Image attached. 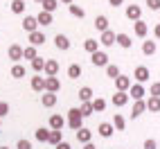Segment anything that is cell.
Returning <instances> with one entry per match:
<instances>
[{
  "mask_svg": "<svg viewBox=\"0 0 160 149\" xmlns=\"http://www.w3.org/2000/svg\"><path fill=\"white\" fill-rule=\"evenodd\" d=\"M68 126H70L72 131H79L81 126H83V115H81V111L77 109V106L68 111Z\"/></svg>",
  "mask_w": 160,
  "mask_h": 149,
  "instance_id": "6da1fadb",
  "label": "cell"
},
{
  "mask_svg": "<svg viewBox=\"0 0 160 149\" xmlns=\"http://www.w3.org/2000/svg\"><path fill=\"white\" fill-rule=\"evenodd\" d=\"M90 63H92V66H97V68H106V66H108V54H106L104 50L92 52V54H90Z\"/></svg>",
  "mask_w": 160,
  "mask_h": 149,
  "instance_id": "7a4b0ae2",
  "label": "cell"
},
{
  "mask_svg": "<svg viewBox=\"0 0 160 149\" xmlns=\"http://www.w3.org/2000/svg\"><path fill=\"white\" fill-rule=\"evenodd\" d=\"M133 79H135L138 84H147L149 79H151V70H149L147 66H138V68L133 70Z\"/></svg>",
  "mask_w": 160,
  "mask_h": 149,
  "instance_id": "3957f363",
  "label": "cell"
},
{
  "mask_svg": "<svg viewBox=\"0 0 160 149\" xmlns=\"http://www.w3.org/2000/svg\"><path fill=\"white\" fill-rule=\"evenodd\" d=\"M7 57L12 59L14 63H20V59H25V48H20V45H9V50H7Z\"/></svg>",
  "mask_w": 160,
  "mask_h": 149,
  "instance_id": "277c9868",
  "label": "cell"
},
{
  "mask_svg": "<svg viewBox=\"0 0 160 149\" xmlns=\"http://www.w3.org/2000/svg\"><path fill=\"white\" fill-rule=\"evenodd\" d=\"M144 95H147V88H144V84H133V86L129 88V97H133V102L135 100H144Z\"/></svg>",
  "mask_w": 160,
  "mask_h": 149,
  "instance_id": "5b68a950",
  "label": "cell"
},
{
  "mask_svg": "<svg viewBox=\"0 0 160 149\" xmlns=\"http://www.w3.org/2000/svg\"><path fill=\"white\" fill-rule=\"evenodd\" d=\"M29 86L34 93H45V77L43 74H34V77L29 79Z\"/></svg>",
  "mask_w": 160,
  "mask_h": 149,
  "instance_id": "8992f818",
  "label": "cell"
},
{
  "mask_svg": "<svg viewBox=\"0 0 160 149\" xmlns=\"http://www.w3.org/2000/svg\"><path fill=\"white\" fill-rule=\"evenodd\" d=\"M131 86H133V79H131V77H126V74H120V77L115 79V88H117V90H122V93H129Z\"/></svg>",
  "mask_w": 160,
  "mask_h": 149,
  "instance_id": "52a82bcc",
  "label": "cell"
},
{
  "mask_svg": "<svg viewBox=\"0 0 160 149\" xmlns=\"http://www.w3.org/2000/svg\"><path fill=\"white\" fill-rule=\"evenodd\" d=\"M63 126H66V118L63 115H59V113L50 115V129L52 131H63Z\"/></svg>",
  "mask_w": 160,
  "mask_h": 149,
  "instance_id": "ba28073f",
  "label": "cell"
},
{
  "mask_svg": "<svg viewBox=\"0 0 160 149\" xmlns=\"http://www.w3.org/2000/svg\"><path fill=\"white\" fill-rule=\"evenodd\" d=\"M129 93H122V90H115V95H113V106H117V109H122V106H126V104H129Z\"/></svg>",
  "mask_w": 160,
  "mask_h": 149,
  "instance_id": "9c48e42d",
  "label": "cell"
},
{
  "mask_svg": "<svg viewBox=\"0 0 160 149\" xmlns=\"http://www.w3.org/2000/svg\"><path fill=\"white\" fill-rule=\"evenodd\" d=\"M126 18L133 20V23L135 20H142V7L140 5H129L126 7Z\"/></svg>",
  "mask_w": 160,
  "mask_h": 149,
  "instance_id": "30bf717a",
  "label": "cell"
},
{
  "mask_svg": "<svg viewBox=\"0 0 160 149\" xmlns=\"http://www.w3.org/2000/svg\"><path fill=\"white\" fill-rule=\"evenodd\" d=\"M43 74H45V77H57V74H59V61L48 59L45 61V68H43Z\"/></svg>",
  "mask_w": 160,
  "mask_h": 149,
  "instance_id": "8fae6325",
  "label": "cell"
},
{
  "mask_svg": "<svg viewBox=\"0 0 160 149\" xmlns=\"http://www.w3.org/2000/svg\"><path fill=\"white\" fill-rule=\"evenodd\" d=\"M41 25H38V20H36V16H25L23 18V29L27 32V34H32V32H36Z\"/></svg>",
  "mask_w": 160,
  "mask_h": 149,
  "instance_id": "7c38bea8",
  "label": "cell"
},
{
  "mask_svg": "<svg viewBox=\"0 0 160 149\" xmlns=\"http://www.w3.org/2000/svg\"><path fill=\"white\" fill-rule=\"evenodd\" d=\"M115 32L113 29H106V32H102V36H99V43L104 45V48H111V45H115Z\"/></svg>",
  "mask_w": 160,
  "mask_h": 149,
  "instance_id": "4fadbf2b",
  "label": "cell"
},
{
  "mask_svg": "<svg viewBox=\"0 0 160 149\" xmlns=\"http://www.w3.org/2000/svg\"><path fill=\"white\" fill-rule=\"evenodd\" d=\"M59 97H57V93H43L41 95V104L45 106V109H52V106H57Z\"/></svg>",
  "mask_w": 160,
  "mask_h": 149,
  "instance_id": "5bb4252c",
  "label": "cell"
},
{
  "mask_svg": "<svg viewBox=\"0 0 160 149\" xmlns=\"http://www.w3.org/2000/svg\"><path fill=\"white\" fill-rule=\"evenodd\" d=\"M45 41H48V39H45V34H43L41 29H36V32H32V34H29V45H34V48L43 45Z\"/></svg>",
  "mask_w": 160,
  "mask_h": 149,
  "instance_id": "9a60e30c",
  "label": "cell"
},
{
  "mask_svg": "<svg viewBox=\"0 0 160 149\" xmlns=\"http://www.w3.org/2000/svg\"><path fill=\"white\" fill-rule=\"evenodd\" d=\"M54 45H57V50L66 52V50H70V39H68L66 34H57V36H54Z\"/></svg>",
  "mask_w": 160,
  "mask_h": 149,
  "instance_id": "2e32d148",
  "label": "cell"
},
{
  "mask_svg": "<svg viewBox=\"0 0 160 149\" xmlns=\"http://www.w3.org/2000/svg\"><path fill=\"white\" fill-rule=\"evenodd\" d=\"M97 133H99L102 138H111V136L115 133V126H113V122H102V124L97 126Z\"/></svg>",
  "mask_w": 160,
  "mask_h": 149,
  "instance_id": "e0dca14e",
  "label": "cell"
},
{
  "mask_svg": "<svg viewBox=\"0 0 160 149\" xmlns=\"http://www.w3.org/2000/svg\"><path fill=\"white\" fill-rule=\"evenodd\" d=\"M61 81L59 77H45V93H59Z\"/></svg>",
  "mask_w": 160,
  "mask_h": 149,
  "instance_id": "ac0fdd59",
  "label": "cell"
},
{
  "mask_svg": "<svg viewBox=\"0 0 160 149\" xmlns=\"http://www.w3.org/2000/svg\"><path fill=\"white\" fill-rule=\"evenodd\" d=\"M147 111V100H135L133 102V111H131V118H140V115Z\"/></svg>",
  "mask_w": 160,
  "mask_h": 149,
  "instance_id": "d6986e66",
  "label": "cell"
},
{
  "mask_svg": "<svg viewBox=\"0 0 160 149\" xmlns=\"http://www.w3.org/2000/svg\"><path fill=\"white\" fill-rule=\"evenodd\" d=\"M133 32H135V36L144 39V36L149 34V25L144 23V20H135V23H133Z\"/></svg>",
  "mask_w": 160,
  "mask_h": 149,
  "instance_id": "ffe728a7",
  "label": "cell"
},
{
  "mask_svg": "<svg viewBox=\"0 0 160 149\" xmlns=\"http://www.w3.org/2000/svg\"><path fill=\"white\" fill-rule=\"evenodd\" d=\"M77 140H79L81 145L92 142V131H90V129H86V126H81V129L77 131Z\"/></svg>",
  "mask_w": 160,
  "mask_h": 149,
  "instance_id": "44dd1931",
  "label": "cell"
},
{
  "mask_svg": "<svg viewBox=\"0 0 160 149\" xmlns=\"http://www.w3.org/2000/svg\"><path fill=\"white\" fill-rule=\"evenodd\" d=\"M115 43L120 45V48H124V50H129V48L133 45V41H131V36H129V34H124V32H120V34L115 36Z\"/></svg>",
  "mask_w": 160,
  "mask_h": 149,
  "instance_id": "7402d4cb",
  "label": "cell"
},
{
  "mask_svg": "<svg viewBox=\"0 0 160 149\" xmlns=\"http://www.w3.org/2000/svg\"><path fill=\"white\" fill-rule=\"evenodd\" d=\"M36 20H38V25H41V27H48V25L54 23V16H52L50 12H41V14L36 16Z\"/></svg>",
  "mask_w": 160,
  "mask_h": 149,
  "instance_id": "603a6c76",
  "label": "cell"
},
{
  "mask_svg": "<svg viewBox=\"0 0 160 149\" xmlns=\"http://www.w3.org/2000/svg\"><path fill=\"white\" fill-rule=\"evenodd\" d=\"M99 45H102V43H99L97 39H86V41H83V50H86L88 54H92V52H97V50H99Z\"/></svg>",
  "mask_w": 160,
  "mask_h": 149,
  "instance_id": "cb8c5ba5",
  "label": "cell"
},
{
  "mask_svg": "<svg viewBox=\"0 0 160 149\" xmlns=\"http://www.w3.org/2000/svg\"><path fill=\"white\" fill-rule=\"evenodd\" d=\"M79 100H81V102H92V100H95V93H92V88H90V86H83V88H79Z\"/></svg>",
  "mask_w": 160,
  "mask_h": 149,
  "instance_id": "d4e9b609",
  "label": "cell"
},
{
  "mask_svg": "<svg viewBox=\"0 0 160 149\" xmlns=\"http://www.w3.org/2000/svg\"><path fill=\"white\" fill-rule=\"evenodd\" d=\"M95 29H97V32H106V29H108V18H106L104 14H99L97 18H95Z\"/></svg>",
  "mask_w": 160,
  "mask_h": 149,
  "instance_id": "484cf974",
  "label": "cell"
},
{
  "mask_svg": "<svg viewBox=\"0 0 160 149\" xmlns=\"http://www.w3.org/2000/svg\"><path fill=\"white\" fill-rule=\"evenodd\" d=\"M50 131H52V129H45V126H41V129H36L34 138H36L38 142H50Z\"/></svg>",
  "mask_w": 160,
  "mask_h": 149,
  "instance_id": "4316f807",
  "label": "cell"
},
{
  "mask_svg": "<svg viewBox=\"0 0 160 149\" xmlns=\"http://www.w3.org/2000/svg\"><path fill=\"white\" fill-rule=\"evenodd\" d=\"M147 111L160 113V97H151V95H149V100H147Z\"/></svg>",
  "mask_w": 160,
  "mask_h": 149,
  "instance_id": "83f0119b",
  "label": "cell"
},
{
  "mask_svg": "<svg viewBox=\"0 0 160 149\" xmlns=\"http://www.w3.org/2000/svg\"><path fill=\"white\" fill-rule=\"evenodd\" d=\"M156 50H158L156 41H144V43H142V54H147V57L156 54Z\"/></svg>",
  "mask_w": 160,
  "mask_h": 149,
  "instance_id": "f1b7e54d",
  "label": "cell"
},
{
  "mask_svg": "<svg viewBox=\"0 0 160 149\" xmlns=\"http://www.w3.org/2000/svg\"><path fill=\"white\" fill-rule=\"evenodd\" d=\"M68 77L70 79H79L81 77V66H79V63H70V66H68Z\"/></svg>",
  "mask_w": 160,
  "mask_h": 149,
  "instance_id": "f546056e",
  "label": "cell"
},
{
  "mask_svg": "<svg viewBox=\"0 0 160 149\" xmlns=\"http://www.w3.org/2000/svg\"><path fill=\"white\" fill-rule=\"evenodd\" d=\"M120 66H115V63H108V66H106V77H111V79H117L120 77Z\"/></svg>",
  "mask_w": 160,
  "mask_h": 149,
  "instance_id": "4dcf8cb0",
  "label": "cell"
},
{
  "mask_svg": "<svg viewBox=\"0 0 160 149\" xmlns=\"http://www.w3.org/2000/svg\"><path fill=\"white\" fill-rule=\"evenodd\" d=\"M113 126H115V131H124V126H126V120L122 118L120 113H115V115H113Z\"/></svg>",
  "mask_w": 160,
  "mask_h": 149,
  "instance_id": "1f68e13d",
  "label": "cell"
},
{
  "mask_svg": "<svg viewBox=\"0 0 160 149\" xmlns=\"http://www.w3.org/2000/svg\"><path fill=\"white\" fill-rule=\"evenodd\" d=\"M12 77H14V79H23V77H25V66L14 63V66H12Z\"/></svg>",
  "mask_w": 160,
  "mask_h": 149,
  "instance_id": "d6a6232c",
  "label": "cell"
},
{
  "mask_svg": "<svg viewBox=\"0 0 160 149\" xmlns=\"http://www.w3.org/2000/svg\"><path fill=\"white\" fill-rule=\"evenodd\" d=\"M43 68H45V59H41V57H36L34 61H32V70H34L36 74H41V72H43Z\"/></svg>",
  "mask_w": 160,
  "mask_h": 149,
  "instance_id": "836d02e7",
  "label": "cell"
},
{
  "mask_svg": "<svg viewBox=\"0 0 160 149\" xmlns=\"http://www.w3.org/2000/svg\"><path fill=\"white\" fill-rule=\"evenodd\" d=\"M79 111H81V115H83V118H88V115H92V113H95V109H92V102H81Z\"/></svg>",
  "mask_w": 160,
  "mask_h": 149,
  "instance_id": "e575fe53",
  "label": "cell"
},
{
  "mask_svg": "<svg viewBox=\"0 0 160 149\" xmlns=\"http://www.w3.org/2000/svg\"><path fill=\"white\" fill-rule=\"evenodd\" d=\"M92 109H95V113H104L106 100H104V97H95V100H92Z\"/></svg>",
  "mask_w": 160,
  "mask_h": 149,
  "instance_id": "d590c367",
  "label": "cell"
},
{
  "mask_svg": "<svg viewBox=\"0 0 160 149\" xmlns=\"http://www.w3.org/2000/svg\"><path fill=\"white\" fill-rule=\"evenodd\" d=\"M9 7H12L14 14H23L25 12V0H12V5H9Z\"/></svg>",
  "mask_w": 160,
  "mask_h": 149,
  "instance_id": "8d00e7d4",
  "label": "cell"
},
{
  "mask_svg": "<svg viewBox=\"0 0 160 149\" xmlns=\"http://www.w3.org/2000/svg\"><path fill=\"white\" fill-rule=\"evenodd\" d=\"M68 9H70V14H72L74 18H83V16H86L83 7H79V5H68Z\"/></svg>",
  "mask_w": 160,
  "mask_h": 149,
  "instance_id": "74e56055",
  "label": "cell"
},
{
  "mask_svg": "<svg viewBox=\"0 0 160 149\" xmlns=\"http://www.w3.org/2000/svg\"><path fill=\"white\" fill-rule=\"evenodd\" d=\"M59 142H63V131H50V145H59Z\"/></svg>",
  "mask_w": 160,
  "mask_h": 149,
  "instance_id": "f35d334b",
  "label": "cell"
},
{
  "mask_svg": "<svg viewBox=\"0 0 160 149\" xmlns=\"http://www.w3.org/2000/svg\"><path fill=\"white\" fill-rule=\"evenodd\" d=\"M57 7H59V0H45V3H43V12L54 14V12H57Z\"/></svg>",
  "mask_w": 160,
  "mask_h": 149,
  "instance_id": "ab89813d",
  "label": "cell"
},
{
  "mask_svg": "<svg viewBox=\"0 0 160 149\" xmlns=\"http://www.w3.org/2000/svg\"><path fill=\"white\" fill-rule=\"evenodd\" d=\"M38 57V52H36V48L34 45H25V59H29V61H34Z\"/></svg>",
  "mask_w": 160,
  "mask_h": 149,
  "instance_id": "60d3db41",
  "label": "cell"
},
{
  "mask_svg": "<svg viewBox=\"0 0 160 149\" xmlns=\"http://www.w3.org/2000/svg\"><path fill=\"white\" fill-rule=\"evenodd\" d=\"M149 95H151V97H160V81H153V84H151Z\"/></svg>",
  "mask_w": 160,
  "mask_h": 149,
  "instance_id": "b9f144b4",
  "label": "cell"
},
{
  "mask_svg": "<svg viewBox=\"0 0 160 149\" xmlns=\"http://www.w3.org/2000/svg\"><path fill=\"white\" fill-rule=\"evenodd\" d=\"M144 5L151 9V12H160V0H144Z\"/></svg>",
  "mask_w": 160,
  "mask_h": 149,
  "instance_id": "7bdbcfd3",
  "label": "cell"
},
{
  "mask_svg": "<svg viewBox=\"0 0 160 149\" xmlns=\"http://www.w3.org/2000/svg\"><path fill=\"white\" fill-rule=\"evenodd\" d=\"M142 149H158V145H156V140H151V138H147V140L142 142Z\"/></svg>",
  "mask_w": 160,
  "mask_h": 149,
  "instance_id": "ee69618b",
  "label": "cell"
},
{
  "mask_svg": "<svg viewBox=\"0 0 160 149\" xmlns=\"http://www.w3.org/2000/svg\"><path fill=\"white\" fill-rule=\"evenodd\" d=\"M16 149H32V142H29V140H25V138H23V140H18Z\"/></svg>",
  "mask_w": 160,
  "mask_h": 149,
  "instance_id": "f6af8a7d",
  "label": "cell"
},
{
  "mask_svg": "<svg viewBox=\"0 0 160 149\" xmlns=\"http://www.w3.org/2000/svg\"><path fill=\"white\" fill-rule=\"evenodd\" d=\"M7 113H9V104L7 102H0V118H5Z\"/></svg>",
  "mask_w": 160,
  "mask_h": 149,
  "instance_id": "bcb514c9",
  "label": "cell"
},
{
  "mask_svg": "<svg viewBox=\"0 0 160 149\" xmlns=\"http://www.w3.org/2000/svg\"><path fill=\"white\" fill-rule=\"evenodd\" d=\"M54 149H72V147H70V142H66V140H63V142H59Z\"/></svg>",
  "mask_w": 160,
  "mask_h": 149,
  "instance_id": "7dc6e473",
  "label": "cell"
},
{
  "mask_svg": "<svg viewBox=\"0 0 160 149\" xmlns=\"http://www.w3.org/2000/svg\"><path fill=\"white\" fill-rule=\"evenodd\" d=\"M122 3H124V0H108V5H111V7H120Z\"/></svg>",
  "mask_w": 160,
  "mask_h": 149,
  "instance_id": "c3c4849f",
  "label": "cell"
},
{
  "mask_svg": "<svg viewBox=\"0 0 160 149\" xmlns=\"http://www.w3.org/2000/svg\"><path fill=\"white\" fill-rule=\"evenodd\" d=\"M153 36H156V39H160V23L153 27Z\"/></svg>",
  "mask_w": 160,
  "mask_h": 149,
  "instance_id": "681fc988",
  "label": "cell"
},
{
  "mask_svg": "<svg viewBox=\"0 0 160 149\" xmlns=\"http://www.w3.org/2000/svg\"><path fill=\"white\" fill-rule=\"evenodd\" d=\"M83 149H97V147H95L92 142H88V145H83Z\"/></svg>",
  "mask_w": 160,
  "mask_h": 149,
  "instance_id": "f907efd6",
  "label": "cell"
},
{
  "mask_svg": "<svg viewBox=\"0 0 160 149\" xmlns=\"http://www.w3.org/2000/svg\"><path fill=\"white\" fill-rule=\"evenodd\" d=\"M59 3H63V5H72L74 0H59Z\"/></svg>",
  "mask_w": 160,
  "mask_h": 149,
  "instance_id": "816d5d0a",
  "label": "cell"
},
{
  "mask_svg": "<svg viewBox=\"0 0 160 149\" xmlns=\"http://www.w3.org/2000/svg\"><path fill=\"white\" fill-rule=\"evenodd\" d=\"M34 3H38V5H43V3H45V0H34Z\"/></svg>",
  "mask_w": 160,
  "mask_h": 149,
  "instance_id": "f5cc1de1",
  "label": "cell"
},
{
  "mask_svg": "<svg viewBox=\"0 0 160 149\" xmlns=\"http://www.w3.org/2000/svg\"><path fill=\"white\" fill-rule=\"evenodd\" d=\"M0 126H2V118H0Z\"/></svg>",
  "mask_w": 160,
  "mask_h": 149,
  "instance_id": "db71d44e",
  "label": "cell"
},
{
  "mask_svg": "<svg viewBox=\"0 0 160 149\" xmlns=\"http://www.w3.org/2000/svg\"><path fill=\"white\" fill-rule=\"evenodd\" d=\"M0 149H9V147H0Z\"/></svg>",
  "mask_w": 160,
  "mask_h": 149,
  "instance_id": "11a10c76",
  "label": "cell"
}]
</instances>
